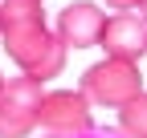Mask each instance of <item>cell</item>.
<instances>
[{
    "instance_id": "obj_1",
    "label": "cell",
    "mask_w": 147,
    "mask_h": 138,
    "mask_svg": "<svg viewBox=\"0 0 147 138\" xmlns=\"http://www.w3.org/2000/svg\"><path fill=\"white\" fill-rule=\"evenodd\" d=\"M0 41L25 77L49 81L65 69V45L49 33L41 0H0Z\"/></svg>"
},
{
    "instance_id": "obj_2",
    "label": "cell",
    "mask_w": 147,
    "mask_h": 138,
    "mask_svg": "<svg viewBox=\"0 0 147 138\" xmlns=\"http://www.w3.org/2000/svg\"><path fill=\"white\" fill-rule=\"evenodd\" d=\"M82 94H86V102H94V106L123 110L127 102H135L143 94V73H139L135 61L106 57V61L90 65L86 73H82Z\"/></svg>"
},
{
    "instance_id": "obj_3",
    "label": "cell",
    "mask_w": 147,
    "mask_h": 138,
    "mask_svg": "<svg viewBox=\"0 0 147 138\" xmlns=\"http://www.w3.org/2000/svg\"><path fill=\"white\" fill-rule=\"evenodd\" d=\"M41 81L37 77H8L0 85V138H29L37 130V110H41Z\"/></svg>"
},
{
    "instance_id": "obj_4",
    "label": "cell",
    "mask_w": 147,
    "mask_h": 138,
    "mask_svg": "<svg viewBox=\"0 0 147 138\" xmlns=\"http://www.w3.org/2000/svg\"><path fill=\"white\" fill-rule=\"evenodd\" d=\"M37 126H41V134H86V130H94L86 94L82 90H45L41 110H37Z\"/></svg>"
},
{
    "instance_id": "obj_5",
    "label": "cell",
    "mask_w": 147,
    "mask_h": 138,
    "mask_svg": "<svg viewBox=\"0 0 147 138\" xmlns=\"http://www.w3.org/2000/svg\"><path fill=\"white\" fill-rule=\"evenodd\" d=\"M106 49V57H115V61H135L147 53V21L135 12H115V16H106V25H102V41Z\"/></svg>"
},
{
    "instance_id": "obj_6",
    "label": "cell",
    "mask_w": 147,
    "mask_h": 138,
    "mask_svg": "<svg viewBox=\"0 0 147 138\" xmlns=\"http://www.w3.org/2000/svg\"><path fill=\"white\" fill-rule=\"evenodd\" d=\"M102 25H106V12L98 4H86V0H74L57 12V37L65 49H90L102 41Z\"/></svg>"
},
{
    "instance_id": "obj_7",
    "label": "cell",
    "mask_w": 147,
    "mask_h": 138,
    "mask_svg": "<svg viewBox=\"0 0 147 138\" xmlns=\"http://www.w3.org/2000/svg\"><path fill=\"white\" fill-rule=\"evenodd\" d=\"M119 134L123 138H147V90L119 110Z\"/></svg>"
},
{
    "instance_id": "obj_8",
    "label": "cell",
    "mask_w": 147,
    "mask_h": 138,
    "mask_svg": "<svg viewBox=\"0 0 147 138\" xmlns=\"http://www.w3.org/2000/svg\"><path fill=\"white\" fill-rule=\"evenodd\" d=\"M41 138H123V134H119V130H98V126H94V130H86V134H41Z\"/></svg>"
},
{
    "instance_id": "obj_9",
    "label": "cell",
    "mask_w": 147,
    "mask_h": 138,
    "mask_svg": "<svg viewBox=\"0 0 147 138\" xmlns=\"http://www.w3.org/2000/svg\"><path fill=\"white\" fill-rule=\"evenodd\" d=\"M106 8H115V12H135L139 0H106Z\"/></svg>"
},
{
    "instance_id": "obj_10",
    "label": "cell",
    "mask_w": 147,
    "mask_h": 138,
    "mask_svg": "<svg viewBox=\"0 0 147 138\" xmlns=\"http://www.w3.org/2000/svg\"><path fill=\"white\" fill-rule=\"evenodd\" d=\"M139 16H143V21H147V0H139V8H135Z\"/></svg>"
},
{
    "instance_id": "obj_11",
    "label": "cell",
    "mask_w": 147,
    "mask_h": 138,
    "mask_svg": "<svg viewBox=\"0 0 147 138\" xmlns=\"http://www.w3.org/2000/svg\"><path fill=\"white\" fill-rule=\"evenodd\" d=\"M0 85H4V77H0Z\"/></svg>"
}]
</instances>
